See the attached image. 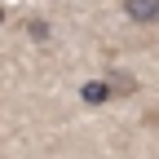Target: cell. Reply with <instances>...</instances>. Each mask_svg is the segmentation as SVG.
I'll return each mask as SVG.
<instances>
[{
	"instance_id": "cell-1",
	"label": "cell",
	"mask_w": 159,
	"mask_h": 159,
	"mask_svg": "<svg viewBox=\"0 0 159 159\" xmlns=\"http://www.w3.org/2000/svg\"><path fill=\"white\" fill-rule=\"evenodd\" d=\"M124 18L128 22H137V27H155L159 22V0H124Z\"/></svg>"
},
{
	"instance_id": "cell-2",
	"label": "cell",
	"mask_w": 159,
	"mask_h": 159,
	"mask_svg": "<svg viewBox=\"0 0 159 159\" xmlns=\"http://www.w3.org/2000/svg\"><path fill=\"white\" fill-rule=\"evenodd\" d=\"M80 102H84V106H102V102H111V84H106V80H84Z\"/></svg>"
},
{
	"instance_id": "cell-3",
	"label": "cell",
	"mask_w": 159,
	"mask_h": 159,
	"mask_svg": "<svg viewBox=\"0 0 159 159\" xmlns=\"http://www.w3.org/2000/svg\"><path fill=\"white\" fill-rule=\"evenodd\" d=\"M106 84H111V97H133V93H137V80H133L128 71H115V75H106Z\"/></svg>"
},
{
	"instance_id": "cell-4",
	"label": "cell",
	"mask_w": 159,
	"mask_h": 159,
	"mask_svg": "<svg viewBox=\"0 0 159 159\" xmlns=\"http://www.w3.org/2000/svg\"><path fill=\"white\" fill-rule=\"evenodd\" d=\"M27 31H31V40H49V22H44V18H31Z\"/></svg>"
},
{
	"instance_id": "cell-5",
	"label": "cell",
	"mask_w": 159,
	"mask_h": 159,
	"mask_svg": "<svg viewBox=\"0 0 159 159\" xmlns=\"http://www.w3.org/2000/svg\"><path fill=\"white\" fill-rule=\"evenodd\" d=\"M0 22H5V9H0Z\"/></svg>"
}]
</instances>
